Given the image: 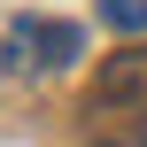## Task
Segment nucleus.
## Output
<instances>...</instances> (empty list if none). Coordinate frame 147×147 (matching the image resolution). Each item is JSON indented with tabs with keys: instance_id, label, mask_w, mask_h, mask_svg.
<instances>
[{
	"instance_id": "1",
	"label": "nucleus",
	"mask_w": 147,
	"mask_h": 147,
	"mask_svg": "<svg viewBox=\"0 0 147 147\" xmlns=\"http://www.w3.org/2000/svg\"><path fill=\"white\" fill-rule=\"evenodd\" d=\"M8 47H16L31 70H70V62L85 54V31L62 23V16H16V23H8Z\"/></svg>"
},
{
	"instance_id": "2",
	"label": "nucleus",
	"mask_w": 147,
	"mask_h": 147,
	"mask_svg": "<svg viewBox=\"0 0 147 147\" xmlns=\"http://www.w3.org/2000/svg\"><path fill=\"white\" fill-rule=\"evenodd\" d=\"M101 101H147V54L109 62V78H101Z\"/></svg>"
},
{
	"instance_id": "3",
	"label": "nucleus",
	"mask_w": 147,
	"mask_h": 147,
	"mask_svg": "<svg viewBox=\"0 0 147 147\" xmlns=\"http://www.w3.org/2000/svg\"><path fill=\"white\" fill-rule=\"evenodd\" d=\"M109 31H147V0H101Z\"/></svg>"
},
{
	"instance_id": "4",
	"label": "nucleus",
	"mask_w": 147,
	"mask_h": 147,
	"mask_svg": "<svg viewBox=\"0 0 147 147\" xmlns=\"http://www.w3.org/2000/svg\"><path fill=\"white\" fill-rule=\"evenodd\" d=\"M132 147H147V132H140V140H132Z\"/></svg>"
}]
</instances>
